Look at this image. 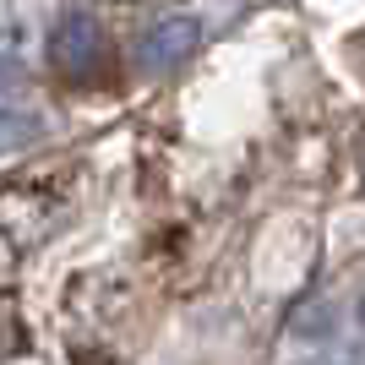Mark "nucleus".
<instances>
[{
  "label": "nucleus",
  "instance_id": "2",
  "mask_svg": "<svg viewBox=\"0 0 365 365\" xmlns=\"http://www.w3.org/2000/svg\"><path fill=\"white\" fill-rule=\"evenodd\" d=\"M197 44H202V22H197V16H164V22L142 38L137 61H142V71L164 76V71H175V66L191 61Z\"/></svg>",
  "mask_w": 365,
  "mask_h": 365
},
{
  "label": "nucleus",
  "instance_id": "4",
  "mask_svg": "<svg viewBox=\"0 0 365 365\" xmlns=\"http://www.w3.org/2000/svg\"><path fill=\"white\" fill-rule=\"evenodd\" d=\"M305 365H365V344H338V349L311 354Z\"/></svg>",
  "mask_w": 365,
  "mask_h": 365
},
{
  "label": "nucleus",
  "instance_id": "1",
  "mask_svg": "<svg viewBox=\"0 0 365 365\" xmlns=\"http://www.w3.org/2000/svg\"><path fill=\"white\" fill-rule=\"evenodd\" d=\"M104 28L93 22L88 11H66L61 22H55V33H49V61H55V71L71 76V82H93V76L104 71Z\"/></svg>",
  "mask_w": 365,
  "mask_h": 365
},
{
  "label": "nucleus",
  "instance_id": "3",
  "mask_svg": "<svg viewBox=\"0 0 365 365\" xmlns=\"http://www.w3.org/2000/svg\"><path fill=\"white\" fill-rule=\"evenodd\" d=\"M44 131V120L33 109H0V153H16V148H33Z\"/></svg>",
  "mask_w": 365,
  "mask_h": 365
}]
</instances>
